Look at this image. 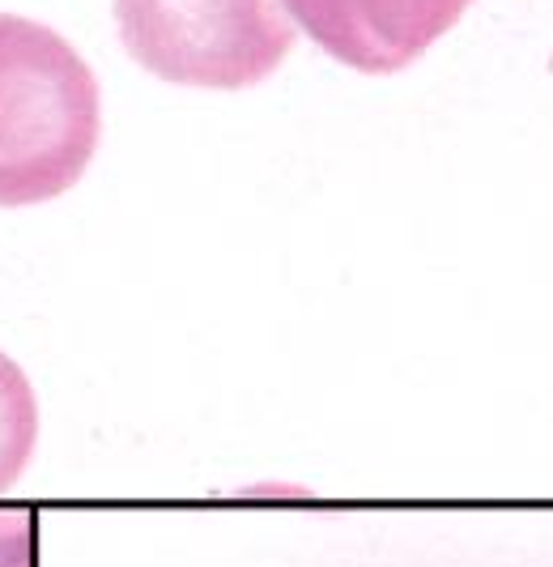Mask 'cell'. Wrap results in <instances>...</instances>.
<instances>
[{
	"instance_id": "4",
	"label": "cell",
	"mask_w": 553,
	"mask_h": 567,
	"mask_svg": "<svg viewBox=\"0 0 553 567\" xmlns=\"http://www.w3.org/2000/svg\"><path fill=\"white\" fill-rule=\"evenodd\" d=\"M39 440V401L27 371L0 354V491L22 478Z\"/></svg>"
},
{
	"instance_id": "5",
	"label": "cell",
	"mask_w": 553,
	"mask_h": 567,
	"mask_svg": "<svg viewBox=\"0 0 553 567\" xmlns=\"http://www.w3.org/2000/svg\"><path fill=\"white\" fill-rule=\"evenodd\" d=\"M30 512L0 508V567H34V529Z\"/></svg>"
},
{
	"instance_id": "2",
	"label": "cell",
	"mask_w": 553,
	"mask_h": 567,
	"mask_svg": "<svg viewBox=\"0 0 553 567\" xmlns=\"http://www.w3.org/2000/svg\"><path fill=\"white\" fill-rule=\"evenodd\" d=\"M124 52L145 73L196 90H248L294 48L281 0H115Z\"/></svg>"
},
{
	"instance_id": "3",
	"label": "cell",
	"mask_w": 553,
	"mask_h": 567,
	"mask_svg": "<svg viewBox=\"0 0 553 567\" xmlns=\"http://www.w3.org/2000/svg\"><path fill=\"white\" fill-rule=\"evenodd\" d=\"M472 0H281L285 18L345 69L387 78L421 60Z\"/></svg>"
},
{
	"instance_id": "1",
	"label": "cell",
	"mask_w": 553,
	"mask_h": 567,
	"mask_svg": "<svg viewBox=\"0 0 553 567\" xmlns=\"http://www.w3.org/2000/svg\"><path fill=\"white\" fill-rule=\"evenodd\" d=\"M103 137V99L77 48L0 13V209L64 197Z\"/></svg>"
}]
</instances>
